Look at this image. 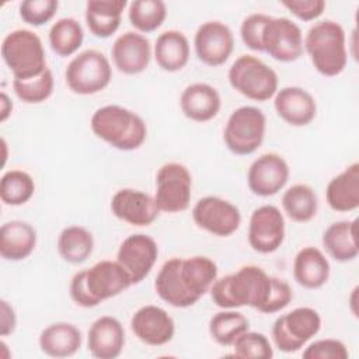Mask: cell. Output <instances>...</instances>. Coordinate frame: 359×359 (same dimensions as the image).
Returning a JSON list of instances; mask_svg holds the SVG:
<instances>
[{
    "label": "cell",
    "instance_id": "cell-1",
    "mask_svg": "<svg viewBox=\"0 0 359 359\" xmlns=\"http://www.w3.org/2000/svg\"><path fill=\"white\" fill-rule=\"evenodd\" d=\"M215 306L220 309L252 307L264 314H273L293 299L285 279L269 276L257 265H244L238 271L216 279L209 290Z\"/></svg>",
    "mask_w": 359,
    "mask_h": 359
},
{
    "label": "cell",
    "instance_id": "cell-2",
    "mask_svg": "<svg viewBox=\"0 0 359 359\" xmlns=\"http://www.w3.org/2000/svg\"><path fill=\"white\" fill-rule=\"evenodd\" d=\"M217 279L216 262L205 255L167 259L154 280L158 297L175 309H187L198 303Z\"/></svg>",
    "mask_w": 359,
    "mask_h": 359
},
{
    "label": "cell",
    "instance_id": "cell-3",
    "mask_svg": "<svg viewBox=\"0 0 359 359\" xmlns=\"http://www.w3.org/2000/svg\"><path fill=\"white\" fill-rule=\"evenodd\" d=\"M130 286V276L118 261L102 259L73 275L69 294L77 306L91 309L121 294Z\"/></svg>",
    "mask_w": 359,
    "mask_h": 359
},
{
    "label": "cell",
    "instance_id": "cell-4",
    "mask_svg": "<svg viewBox=\"0 0 359 359\" xmlns=\"http://www.w3.org/2000/svg\"><path fill=\"white\" fill-rule=\"evenodd\" d=\"M90 128L98 139L121 151L142 147L147 137V126L143 118L116 104L97 108L91 115Z\"/></svg>",
    "mask_w": 359,
    "mask_h": 359
},
{
    "label": "cell",
    "instance_id": "cell-5",
    "mask_svg": "<svg viewBox=\"0 0 359 359\" xmlns=\"http://www.w3.org/2000/svg\"><path fill=\"white\" fill-rule=\"evenodd\" d=\"M303 49L314 69L324 77H335L346 67V35L337 21L321 20L314 22L303 38Z\"/></svg>",
    "mask_w": 359,
    "mask_h": 359
},
{
    "label": "cell",
    "instance_id": "cell-6",
    "mask_svg": "<svg viewBox=\"0 0 359 359\" xmlns=\"http://www.w3.org/2000/svg\"><path fill=\"white\" fill-rule=\"evenodd\" d=\"M1 57L14 79L27 80L39 76L46 66L41 38L31 29H14L1 42Z\"/></svg>",
    "mask_w": 359,
    "mask_h": 359
},
{
    "label": "cell",
    "instance_id": "cell-7",
    "mask_svg": "<svg viewBox=\"0 0 359 359\" xmlns=\"http://www.w3.org/2000/svg\"><path fill=\"white\" fill-rule=\"evenodd\" d=\"M230 86L248 100L265 102L279 90L276 72L264 60L252 55L238 56L229 69Z\"/></svg>",
    "mask_w": 359,
    "mask_h": 359
},
{
    "label": "cell",
    "instance_id": "cell-8",
    "mask_svg": "<svg viewBox=\"0 0 359 359\" xmlns=\"http://www.w3.org/2000/svg\"><path fill=\"white\" fill-rule=\"evenodd\" d=\"M112 79L109 59L97 49L77 53L65 70L69 90L79 95H93L105 90Z\"/></svg>",
    "mask_w": 359,
    "mask_h": 359
},
{
    "label": "cell",
    "instance_id": "cell-9",
    "mask_svg": "<svg viewBox=\"0 0 359 359\" xmlns=\"http://www.w3.org/2000/svg\"><path fill=\"white\" fill-rule=\"evenodd\" d=\"M265 132V114L257 107L243 105L230 114L223 130V140L233 154L250 156L261 147Z\"/></svg>",
    "mask_w": 359,
    "mask_h": 359
},
{
    "label": "cell",
    "instance_id": "cell-10",
    "mask_svg": "<svg viewBox=\"0 0 359 359\" xmlns=\"http://www.w3.org/2000/svg\"><path fill=\"white\" fill-rule=\"evenodd\" d=\"M321 330V317L313 307H296L279 316L272 325V341L285 353L300 351Z\"/></svg>",
    "mask_w": 359,
    "mask_h": 359
},
{
    "label": "cell",
    "instance_id": "cell-11",
    "mask_svg": "<svg viewBox=\"0 0 359 359\" xmlns=\"http://www.w3.org/2000/svg\"><path fill=\"white\" fill-rule=\"evenodd\" d=\"M192 198V175L181 163H165L156 174L154 201L160 212L180 213L188 209Z\"/></svg>",
    "mask_w": 359,
    "mask_h": 359
},
{
    "label": "cell",
    "instance_id": "cell-12",
    "mask_svg": "<svg viewBox=\"0 0 359 359\" xmlns=\"http://www.w3.org/2000/svg\"><path fill=\"white\" fill-rule=\"evenodd\" d=\"M191 215L199 229L217 237L234 234L241 224L240 209L230 201L213 195L201 198Z\"/></svg>",
    "mask_w": 359,
    "mask_h": 359
},
{
    "label": "cell",
    "instance_id": "cell-13",
    "mask_svg": "<svg viewBox=\"0 0 359 359\" xmlns=\"http://www.w3.org/2000/svg\"><path fill=\"white\" fill-rule=\"evenodd\" d=\"M262 52L282 63L297 60L304 52L300 27L290 18L271 17L262 35Z\"/></svg>",
    "mask_w": 359,
    "mask_h": 359
},
{
    "label": "cell",
    "instance_id": "cell-14",
    "mask_svg": "<svg viewBox=\"0 0 359 359\" xmlns=\"http://www.w3.org/2000/svg\"><path fill=\"white\" fill-rule=\"evenodd\" d=\"M286 236L285 217L275 205L254 209L248 222V244L259 254H272L283 244Z\"/></svg>",
    "mask_w": 359,
    "mask_h": 359
},
{
    "label": "cell",
    "instance_id": "cell-15",
    "mask_svg": "<svg viewBox=\"0 0 359 359\" xmlns=\"http://www.w3.org/2000/svg\"><path fill=\"white\" fill-rule=\"evenodd\" d=\"M196 57L206 66L224 65L234 49V35L230 27L222 21H206L201 24L194 36Z\"/></svg>",
    "mask_w": 359,
    "mask_h": 359
},
{
    "label": "cell",
    "instance_id": "cell-16",
    "mask_svg": "<svg viewBox=\"0 0 359 359\" xmlns=\"http://www.w3.org/2000/svg\"><path fill=\"white\" fill-rule=\"evenodd\" d=\"M158 257L156 240L144 233L128 236L119 245L116 261L130 276L132 285L140 283L153 269Z\"/></svg>",
    "mask_w": 359,
    "mask_h": 359
},
{
    "label": "cell",
    "instance_id": "cell-17",
    "mask_svg": "<svg viewBox=\"0 0 359 359\" xmlns=\"http://www.w3.org/2000/svg\"><path fill=\"white\" fill-rule=\"evenodd\" d=\"M287 161L278 153H265L255 158L247 172L250 191L261 198L276 195L289 181Z\"/></svg>",
    "mask_w": 359,
    "mask_h": 359
},
{
    "label": "cell",
    "instance_id": "cell-18",
    "mask_svg": "<svg viewBox=\"0 0 359 359\" xmlns=\"http://www.w3.org/2000/svg\"><path fill=\"white\" fill-rule=\"evenodd\" d=\"M111 210L116 219L137 227L153 224L161 213L154 196L135 188L116 191L111 199Z\"/></svg>",
    "mask_w": 359,
    "mask_h": 359
},
{
    "label": "cell",
    "instance_id": "cell-19",
    "mask_svg": "<svg viewBox=\"0 0 359 359\" xmlns=\"http://www.w3.org/2000/svg\"><path fill=\"white\" fill-rule=\"evenodd\" d=\"M111 56L114 66L121 73L135 76L149 67L153 48L146 35L137 31H126L114 41Z\"/></svg>",
    "mask_w": 359,
    "mask_h": 359
},
{
    "label": "cell",
    "instance_id": "cell-20",
    "mask_svg": "<svg viewBox=\"0 0 359 359\" xmlns=\"http://www.w3.org/2000/svg\"><path fill=\"white\" fill-rule=\"evenodd\" d=\"M130 330L140 342L150 346H163L174 338L175 323L163 307L146 304L132 316Z\"/></svg>",
    "mask_w": 359,
    "mask_h": 359
},
{
    "label": "cell",
    "instance_id": "cell-21",
    "mask_svg": "<svg viewBox=\"0 0 359 359\" xmlns=\"http://www.w3.org/2000/svg\"><path fill=\"white\" fill-rule=\"evenodd\" d=\"M273 108L278 116L290 126L302 128L311 123L317 115V101L302 87L289 86L276 91Z\"/></svg>",
    "mask_w": 359,
    "mask_h": 359
},
{
    "label": "cell",
    "instance_id": "cell-22",
    "mask_svg": "<svg viewBox=\"0 0 359 359\" xmlns=\"http://www.w3.org/2000/svg\"><path fill=\"white\" fill-rule=\"evenodd\" d=\"M125 346V330L112 316L98 317L88 328L87 348L97 359H115Z\"/></svg>",
    "mask_w": 359,
    "mask_h": 359
},
{
    "label": "cell",
    "instance_id": "cell-23",
    "mask_svg": "<svg viewBox=\"0 0 359 359\" xmlns=\"http://www.w3.org/2000/svg\"><path fill=\"white\" fill-rule=\"evenodd\" d=\"M180 108L189 121L203 123L217 116L222 108V98L213 86L192 83L182 90Z\"/></svg>",
    "mask_w": 359,
    "mask_h": 359
},
{
    "label": "cell",
    "instance_id": "cell-24",
    "mask_svg": "<svg viewBox=\"0 0 359 359\" xmlns=\"http://www.w3.org/2000/svg\"><path fill=\"white\" fill-rule=\"evenodd\" d=\"M36 230L24 220H10L0 227V255L6 261H22L36 247Z\"/></svg>",
    "mask_w": 359,
    "mask_h": 359
},
{
    "label": "cell",
    "instance_id": "cell-25",
    "mask_svg": "<svg viewBox=\"0 0 359 359\" xmlns=\"http://www.w3.org/2000/svg\"><path fill=\"white\" fill-rule=\"evenodd\" d=\"M331 273L330 261L325 254L313 245L303 247L294 257L293 261V278L306 289L323 287Z\"/></svg>",
    "mask_w": 359,
    "mask_h": 359
},
{
    "label": "cell",
    "instance_id": "cell-26",
    "mask_svg": "<svg viewBox=\"0 0 359 359\" xmlns=\"http://www.w3.org/2000/svg\"><path fill=\"white\" fill-rule=\"evenodd\" d=\"M41 351L50 358H70L76 355L83 344L79 327L67 321H57L45 327L38 338Z\"/></svg>",
    "mask_w": 359,
    "mask_h": 359
},
{
    "label": "cell",
    "instance_id": "cell-27",
    "mask_svg": "<svg viewBox=\"0 0 359 359\" xmlns=\"http://www.w3.org/2000/svg\"><path fill=\"white\" fill-rule=\"evenodd\" d=\"M325 201L335 212H352L359 208V163L349 164L330 180L325 188Z\"/></svg>",
    "mask_w": 359,
    "mask_h": 359
},
{
    "label": "cell",
    "instance_id": "cell-28",
    "mask_svg": "<svg viewBox=\"0 0 359 359\" xmlns=\"http://www.w3.org/2000/svg\"><path fill=\"white\" fill-rule=\"evenodd\" d=\"M191 55V46L187 35L178 29L161 32L153 46V56L157 66L168 73L182 70Z\"/></svg>",
    "mask_w": 359,
    "mask_h": 359
},
{
    "label": "cell",
    "instance_id": "cell-29",
    "mask_svg": "<svg viewBox=\"0 0 359 359\" xmlns=\"http://www.w3.org/2000/svg\"><path fill=\"white\" fill-rule=\"evenodd\" d=\"M325 252L338 262L353 261L359 254L358 220H339L331 223L321 237Z\"/></svg>",
    "mask_w": 359,
    "mask_h": 359
},
{
    "label": "cell",
    "instance_id": "cell-30",
    "mask_svg": "<svg viewBox=\"0 0 359 359\" xmlns=\"http://www.w3.org/2000/svg\"><path fill=\"white\" fill-rule=\"evenodd\" d=\"M126 6V0H88L84 18L90 32L102 39L112 36L121 25Z\"/></svg>",
    "mask_w": 359,
    "mask_h": 359
},
{
    "label": "cell",
    "instance_id": "cell-31",
    "mask_svg": "<svg viewBox=\"0 0 359 359\" xmlns=\"http://www.w3.org/2000/svg\"><path fill=\"white\" fill-rule=\"evenodd\" d=\"M60 258L72 265L86 262L94 251V237L88 229L79 224L65 227L56 243Z\"/></svg>",
    "mask_w": 359,
    "mask_h": 359
},
{
    "label": "cell",
    "instance_id": "cell-32",
    "mask_svg": "<svg viewBox=\"0 0 359 359\" xmlns=\"http://www.w3.org/2000/svg\"><path fill=\"white\" fill-rule=\"evenodd\" d=\"M282 209L290 220L296 223H307L317 215V194L307 184H294L283 192Z\"/></svg>",
    "mask_w": 359,
    "mask_h": 359
},
{
    "label": "cell",
    "instance_id": "cell-33",
    "mask_svg": "<svg viewBox=\"0 0 359 359\" xmlns=\"http://www.w3.org/2000/svg\"><path fill=\"white\" fill-rule=\"evenodd\" d=\"M48 41L50 49L60 57L74 55L84 41V29L81 24L72 17L59 18L52 24Z\"/></svg>",
    "mask_w": 359,
    "mask_h": 359
},
{
    "label": "cell",
    "instance_id": "cell-34",
    "mask_svg": "<svg viewBox=\"0 0 359 359\" xmlns=\"http://www.w3.org/2000/svg\"><path fill=\"white\" fill-rule=\"evenodd\" d=\"M248 330V318L236 309H223L213 314L209 321V334L212 339L222 346H231L234 341Z\"/></svg>",
    "mask_w": 359,
    "mask_h": 359
},
{
    "label": "cell",
    "instance_id": "cell-35",
    "mask_svg": "<svg viewBox=\"0 0 359 359\" xmlns=\"http://www.w3.org/2000/svg\"><path fill=\"white\" fill-rule=\"evenodd\" d=\"M128 18L137 32H154L167 18V6L161 0H133L128 7Z\"/></svg>",
    "mask_w": 359,
    "mask_h": 359
},
{
    "label": "cell",
    "instance_id": "cell-36",
    "mask_svg": "<svg viewBox=\"0 0 359 359\" xmlns=\"http://www.w3.org/2000/svg\"><path fill=\"white\" fill-rule=\"evenodd\" d=\"M35 192L34 178L22 170H8L0 180V199L8 206L27 203Z\"/></svg>",
    "mask_w": 359,
    "mask_h": 359
},
{
    "label": "cell",
    "instance_id": "cell-37",
    "mask_svg": "<svg viewBox=\"0 0 359 359\" xmlns=\"http://www.w3.org/2000/svg\"><path fill=\"white\" fill-rule=\"evenodd\" d=\"M55 87L53 73L49 67H46L39 76L27 79V80H13V90L18 100L25 104H41L46 101Z\"/></svg>",
    "mask_w": 359,
    "mask_h": 359
},
{
    "label": "cell",
    "instance_id": "cell-38",
    "mask_svg": "<svg viewBox=\"0 0 359 359\" xmlns=\"http://www.w3.org/2000/svg\"><path fill=\"white\" fill-rule=\"evenodd\" d=\"M236 358L243 359H271L273 348L268 337L257 331L243 332L231 345Z\"/></svg>",
    "mask_w": 359,
    "mask_h": 359
},
{
    "label": "cell",
    "instance_id": "cell-39",
    "mask_svg": "<svg viewBox=\"0 0 359 359\" xmlns=\"http://www.w3.org/2000/svg\"><path fill=\"white\" fill-rule=\"evenodd\" d=\"M57 8V0H25L20 3V17L29 25L41 27L55 17Z\"/></svg>",
    "mask_w": 359,
    "mask_h": 359
},
{
    "label": "cell",
    "instance_id": "cell-40",
    "mask_svg": "<svg viewBox=\"0 0 359 359\" xmlns=\"http://www.w3.org/2000/svg\"><path fill=\"white\" fill-rule=\"evenodd\" d=\"M271 15L265 13H252L247 15L240 25V35L244 45L255 52H262V35Z\"/></svg>",
    "mask_w": 359,
    "mask_h": 359
},
{
    "label": "cell",
    "instance_id": "cell-41",
    "mask_svg": "<svg viewBox=\"0 0 359 359\" xmlns=\"http://www.w3.org/2000/svg\"><path fill=\"white\" fill-rule=\"evenodd\" d=\"M304 359H348L349 352L345 344L335 338L316 339L303 351Z\"/></svg>",
    "mask_w": 359,
    "mask_h": 359
},
{
    "label": "cell",
    "instance_id": "cell-42",
    "mask_svg": "<svg viewBox=\"0 0 359 359\" xmlns=\"http://www.w3.org/2000/svg\"><path fill=\"white\" fill-rule=\"evenodd\" d=\"M282 6L302 21H314L321 17L327 4L324 0H285Z\"/></svg>",
    "mask_w": 359,
    "mask_h": 359
},
{
    "label": "cell",
    "instance_id": "cell-43",
    "mask_svg": "<svg viewBox=\"0 0 359 359\" xmlns=\"http://www.w3.org/2000/svg\"><path fill=\"white\" fill-rule=\"evenodd\" d=\"M17 327V314L14 307L4 299L0 300V335L7 337Z\"/></svg>",
    "mask_w": 359,
    "mask_h": 359
},
{
    "label": "cell",
    "instance_id": "cell-44",
    "mask_svg": "<svg viewBox=\"0 0 359 359\" xmlns=\"http://www.w3.org/2000/svg\"><path fill=\"white\" fill-rule=\"evenodd\" d=\"M13 112V101L6 91L0 93V122H4Z\"/></svg>",
    "mask_w": 359,
    "mask_h": 359
},
{
    "label": "cell",
    "instance_id": "cell-45",
    "mask_svg": "<svg viewBox=\"0 0 359 359\" xmlns=\"http://www.w3.org/2000/svg\"><path fill=\"white\" fill-rule=\"evenodd\" d=\"M358 294V287H355L353 290H352V294H351V311L353 313V316H358L356 314V309H355V296Z\"/></svg>",
    "mask_w": 359,
    "mask_h": 359
}]
</instances>
